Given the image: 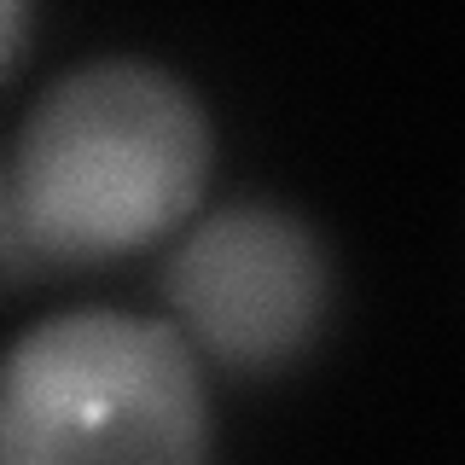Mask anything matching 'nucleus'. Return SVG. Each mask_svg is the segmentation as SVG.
Returning <instances> with one entry per match:
<instances>
[{
	"mask_svg": "<svg viewBox=\"0 0 465 465\" xmlns=\"http://www.w3.org/2000/svg\"><path fill=\"white\" fill-rule=\"evenodd\" d=\"M210 111L157 58H82L24 111L0 169V268H99L157 244L210 181Z\"/></svg>",
	"mask_w": 465,
	"mask_h": 465,
	"instance_id": "nucleus-1",
	"label": "nucleus"
},
{
	"mask_svg": "<svg viewBox=\"0 0 465 465\" xmlns=\"http://www.w3.org/2000/svg\"><path fill=\"white\" fill-rule=\"evenodd\" d=\"M210 390L163 320H35L0 378V465H210Z\"/></svg>",
	"mask_w": 465,
	"mask_h": 465,
	"instance_id": "nucleus-2",
	"label": "nucleus"
},
{
	"mask_svg": "<svg viewBox=\"0 0 465 465\" xmlns=\"http://www.w3.org/2000/svg\"><path fill=\"white\" fill-rule=\"evenodd\" d=\"M163 297L203 355L227 372H285L331 314V251L309 215L273 198H232L181 232Z\"/></svg>",
	"mask_w": 465,
	"mask_h": 465,
	"instance_id": "nucleus-3",
	"label": "nucleus"
},
{
	"mask_svg": "<svg viewBox=\"0 0 465 465\" xmlns=\"http://www.w3.org/2000/svg\"><path fill=\"white\" fill-rule=\"evenodd\" d=\"M24 53H29V6H24V0H6V58H0V70L18 76Z\"/></svg>",
	"mask_w": 465,
	"mask_h": 465,
	"instance_id": "nucleus-4",
	"label": "nucleus"
}]
</instances>
